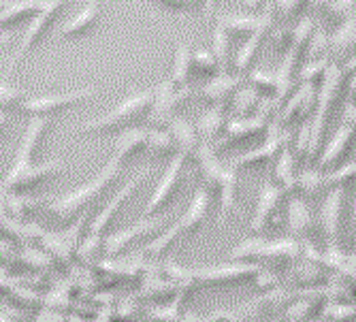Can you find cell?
Listing matches in <instances>:
<instances>
[{
    "mask_svg": "<svg viewBox=\"0 0 356 322\" xmlns=\"http://www.w3.org/2000/svg\"><path fill=\"white\" fill-rule=\"evenodd\" d=\"M126 165H122L118 158H109L107 163H105V167L96 173L92 179H88L86 184H81V186H77L75 190H71L69 195H62V197H58V199H54L49 205H47V209H49V214L51 216H56L58 220H71L73 216H77L83 207H88L90 203H94L96 199H99L105 190H109L113 184H115V179L120 177V173H122V169H124Z\"/></svg>",
    "mask_w": 356,
    "mask_h": 322,
    "instance_id": "cell-1",
    "label": "cell"
},
{
    "mask_svg": "<svg viewBox=\"0 0 356 322\" xmlns=\"http://www.w3.org/2000/svg\"><path fill=\"white\" fill-rule=\"evenodd\" d=\"M154 103V90H141L128 94L122 103H118L111 111L83 122L77 133H90V135H101V133H120L126 128L137 126V122L145 120L149 113V107Z\"/></svg>",
    "mask_w": 356,
    "mask_h": 322,
    "instance_id": "cell-2",
    "label": "cell"
},
{
    "mask_svg": "<svg viewBox=\"0 0 356 322\" xmlns=\"http://www.w3.org/2000/svg\"><path fill=\"white\" fill-rule=\"evenodd\" d=\"M71 0H47V5L32 17L24 30V35L11 56V62H9V67H7V75H13V71L17 69V64L32 51V47L39 45L45 35L51 30V26L58 22V17L62 15V11L69 7Z\"/></svg>",
    "mask_w": 356,
    "mask_h": 322,
    "instance_id": "cell-3",
    "label": "cell"
},
{
    "mask_svg": "<svg viewBox=\"0 0 356 322\" xmlns=\"http://www.w3.org/2000/svg\"><path fill=\"white\" fill-rule=\"evenodd\" d=\"M101 90L99 88H81V90H71V92H62V94H43V96H28L22 105V111L28 113L30 118H37V115H54L60 113L64 109H71L77 107L94 96H99Z\"/></svg>",
    "mask_w": 356,
    "mask_h": 322,
    "instance_id": "cell-4",
    "label": "cell"
},
{
    "mask_svg": "<svg viewBox=\"0 0 356 322\" xmlns=\"http://www.w3.org/2000/svg\"><path fill=\"white\" fill-rule=\"evenodd\" d=\"M49 128V118L45 115H37V118H30L26 131H24V137H22V143L15 152V158H13V165L9 169L7 175H17L26 169H30L32 165H37V154H39V147L43 143V137Z\"/></svg>",
    "mask_w": 356,
    "mask_h": 322,
    "instance_id": "cell-5",
    "label": "cell"
},
{
    "mask_svg": "<svg viewBox=\"0 0 356 322\" xmlns=\"http://www.w3.org/2000/svg\"><path fill=\"white\" fill-rule=\"evenodd\" d=\"M147 173H149V169H145V171H141L137 177H133V179H128L126 182V186L118 192V195H113L111 199H109V203L96 214V218L92 220V224H90V231H88V239L83 241V243H99V241H103V233L107 231V227H109V222L115 218V214H118V209L133 197V192L141 186V182L147 177Z\"/></svg>",
    "mask_w": 356,
    "mask_h": 322,
    "instance_id": "cell-6",
    "label": "cell"
},
{
    "mask_svg": "<svg viewBox=\"0 0 356 322\" xmlns=\"http://www.w3.org/2000/svg\"><path fill=\"white\" fill-rule=\"evenodd\" d=\"M64 167L67 165H64V160H60V158L47 160V163H37L17 175H5L0 186H3V190H7V192H24V190H30V188L43 184L45 179L58 175Z\"/></svg>",
    "mask_w": 356,
    "mask_h": 322,
    "instance_id": "cell-7",
    "label": "cell"
},
{
    "mask_svg": "<svg viewBox=\"0 0 356 322\" xmlns=\"http://www.w3.org/2000/svg\"><path fill=\"white\" fill-rule=\"evenodd\" d=\"M184 163H186V156L181 154H175L173 160H171V165L167 167L165 175L160 177L156 190H154V195L149 197V201L145 203V209H143V218H152L160 207H163L171 197H173V192L179 184V175H181V169H184Z\"/></svg>",
    "mask_w": 356,
    "mask_h": 322,
    "instance_id": "cell-8",
    "label": "cell"
},
{
    "mask_svg": "<svg viewBox=\"0 0 356 322\" xmlns=\"http://www.w3.org/2000/svg\"><path fill=\"white\" fill-rule=\"evenodd\" d=\"M101 13H103V0H88L81 11H77L71 19L60 24V28L56 30V39H75L88 35L99 24Z\"/></svg>",
    "mask_w": 356,
    "mask_h": 322,
    "instance_id": "cell-9",
    "label": "cell"
},
{
    "mask_svg": "<svg viewBox=\"0 0 356 322\" xmlns=\"http://www.w3.org/2000/svg\"><path fill=\"white\" fill-rule=\"evenodd\" d=\"M147 135H149V128L145 126H133V128H126V131H120L118 139L113 141L111 156L118 158L122 165H126L128 160H133L139 152H145Z\"/></svg>",
    "mask_w": 356,
    "mask_h": 322,
    "instance_id": "cell-10",
    "label": "cell"
},
{
    "mask_svg": "<svg viewBox=\"0 0 356 322\" xmlns=\"http://www.w3.org/2000/svg\"><path fill=\"white\" fill-rule=\"evenodd\" d=\"M156 224H158L156 218H154V220H152V218H141L139 222L131 224V227H126L124 231L113 233V235L107 237V241H105L107 254H118V252L126 250L128 245H133L137 239H143V237L152 235V233L156 231Z\"/></svg>",
    "mask_w": 356,
    "mask_h": 322,
    "instance_id": "cell-11",
    "label": "cell"
},
{
    "mask_svg": "<svg viewBox=\"0 0 356 322\" xmlns=\"http://www.w3.org/2000/svg\"><path fill=\"white\" fill-rule=\"evenodd\" d=\"M45 5L47 0H15L7 9L0 11V32L11 30L22 22H30Z\"/></svg>",
    "mask_w": 356,
    "mask_h": 322,
    "instance_id": "cell-12",
    "label": "cell"
},
{
    "mask_svg": "<svg viewBox=\"0 0 356 322\" xmlns=\"http://www.w3.org/2000/svg\"><path fill=\"white\" fill-rule=\"evenodd\" d=\"M273 15H275V3H273V5H269V7H265V11H263V19H261V26H258V28L252 32L250 39H248V41L243 43V47L237 51L235 67H237L239 71L248 69V64L252 62V58H254V54H256V47L261 45V41L265 39L269 26L273 24Z\"/></svg>",
    "mask_w": 356,
    "mask_h": 322,
    "instance_id": "cell-13",
    "label": "cell"
},
{
    "mask_svg": "<svg viewBox=\"0 0 356 322\" xmlns=\"http://www.w3.org/2000/svg\"><path fill=\"white\" fill-rule=\"evenodd\" d=\"M263 13H229L220 17L218 22L226 30V35H252V32L261 26Z\"/></svg>",
    "mask_w": 356,
    "mask_h": 322,
    "instance_id": "cell-14",
    "label": "cell"
},
{
    "mask_svg": "<svg viewBox=\"0 0 356 322\" xmlns=\"http://www.w3.org/2000/svg\"><path fill=\"white\" fill-rule=\"evenodd\" d=\"M190 71H192V54L188 49L186 43H179L177 51H175V58H173V67H171V83L175 88H184V83L188 81L190 77Z\"/></svg>",
    "mask_w": 356,
    "mask_h": 322,
    "instance_id": "cell-15",
    "label": "cell"
},
{
    "mask_svg": "<svg viewBox=\"0 0 356 322\" xmlns=\"http://www.w3.org/2000/svg\"><path fill=\"white\" fill-rule=\"evenodd\" d=\"M145 150L154 156H169L177 147H175V141H173V137L167 128H149Z\"/></svg>",
    "mask_w": 356,
    "mask_h": 322,
    "instance_id": "cell-16",
    "label": "cell"
},
{
    "mask_svg": "<svg viewBox=\"0 0 356 322\" xmlns=\"http://www.w3.org/2000/svg\"><path fill=\"white\" fill-rule=\"evenodd\" d=\"M331 43H333V49H337V51L339 49L346 51L348 47L356 45V11L341 22V26L337 28Z\"/></svg>",
    "mask_w": 356,
    "mask_h": 322,
    "instance_id": "cell-17",
    "label": "cell"
},
{
    "mask_svg": "<svg viewBox=\"0 0 356 322\" xmlns=\"http://www.w3.org/2000/svg\"><path fill=\"white\" fill-rule=\"evenodd\" d=\"M211 54L218 60L220 71L226 73V64H229V35H226V30L222 28L220 22L216 24V30H213V47H211Z\"/></svg>",
    "mask_w": 356,
    "mask_h": 322,
    "instance_id": "cell-18",
    "label": "cell"
},
{
    "mask_svg": "<svg viewBox=\"0 0 356 322\" xmlns=\"http://www.w3.org/2000/svg\"><path fill=\"white\" fill-rule=\"evenodd\" d=\"M192 71L199 75H216L220 71L218 60L213 58L211 49H197L192 56Z\"/></svg>",
    "mask_w": 356,
    "mask_h": 322,
    "instance_id": "cell-19",
    "label": "cell"
},
{
    "mask_svg": "<svg viewBox=\"0 0 356 322\" xmlns=\"http://www.w3.org/2000/svg\"><path fill=\"white\" fill-rule=\"evenodd\" d=\"M28 96L7 83H0V111H13V109H22L24 101Z\"/></svg>",
    "mask_w": 356,
    "mask_h": 322,
    "instance_id": "cell-20",
    "label": "cell"
},
{
    "mask_svg": "<svg viewBox=\"0 0 356 322\" xmlns=\"http://www.w3.org/2000/svg\"><path fill=\"white\" fill-rule=\"evenodd\" d=\"M233 86H235V79H231L226 73H220L205 86L203 96H207L209 101H220L222 96L229 94V90H233Z\"/></svg>",
    "mask_w": 356,
    "mask_h": 322,
    "instance_id": "cell-21",
    "label": "cell"
},
{
    "mask_svg": "<svg viewBox=\"0 0 356 322\" xmlns=\"http://www.w3.org/2000/svg\"><path fill=\"white\" fill-rule=\"evenodd\" d=\"M356 0H331L329 7L325 9V15L329 22H343L348 15L354 13Z\"/></svg>",
    "mask_w": 356,
    "mask_h": 322,
    "instance_id": "cell-22",
    "label": "cell"
},
{
    "mask_svg": "<svg viewBox=\"0 0 356 322\" xmlns=\"http://www.w3.org/2000/svg\"><path fill=\"white\" fill-rule=\"evenodd\" d=\"M222 128V113L218 111V109H209V111H205L203 113V118H201V124H199V128H197V133H201L203 137L207 135V137H213L218 131Z\"/></svg>",
    "mask_w": 356,
    "mask_h": 322,
    "instance_id": "cell-23",
    "label": "cell"
},
{
    "mask_svg": "<svg viewBox=\"0 0 356 322\" xmlns=\"http://www.w3.org/2000/svg\"><path fill=\"white\" fill-rule=\"evenodd\" d=\"M307 0H275V11L280 15L282 22H286L290 15H295Z\"/></svg>",
    "mask_w": 356,
    "mask_h": 322,
    "instance_id": "cell-24",
    "label": "cell"
},
{
    "mask_svg": "<svg viewBox=\"0 0 356 322\" xmlns=\"http://www.w3.org/2000/svg\"><path fill=\"white\" fill-rule=\"evenodd\" d=\"M158 3L173 11H188V9H197L205 5V0H158Z\"/></svg>",
    "mask_w": 356,
    "mask_h": 322,
    "instance_id": "cell-25",
    "label": "cell"
},
{
    "mask_svg": "<svg viewBox=\"0 0 356 322\" xmlns=\"http://www.w3.org/2000/svg\"><path fill=\"white\" fill-rule=\"evenodd\" d=\"M9 113L7 111H0V137H3L9 131Z\"/></svg>",
    "mask_w": 356,
    "mask_h": 322,
    "instance_id": "cell-26",
    "label": "cell"
},
{
    "mask_svg": "<svg viewBox=\"0 0 356 322\" xmlns=\"http://www.w3.org/2000/svg\"><path fill=\"white\" fill-rule=\"evenodd\" d=\"M331 0H307L309 11H318V9H327Z\"/></svg>",
    "mask_w": 356,
    "mask_h": 322,
    "instance_id": "cell-27",
    "label": "cell"
},
{
    "mask_svg": "<svg viewBox=\"0 0 356 322\" xmlns=\"http://www.w3.org/2000/svg\"><path fill=\"white\" fill-rule=\"evenodd\" d=\"M11 3H15V0H0V11H3V9H7Z\"/></svg>",
    "mask_w": 356,
    "mask_h": 322,
    "instance_id": "cell-28",
    "label": "cell"
}]
</instances>
